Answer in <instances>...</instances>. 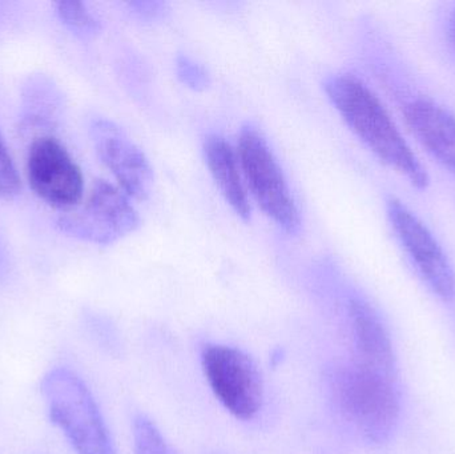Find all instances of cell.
Masks as SVG:
<instances>
[{
  "mask_svg": "<svg viewBox=\"0 0 455 454\" xmlns=\"http://www.w3.org/2000/svg\"><path fill=\"white\" fill-rule=\"evenodd\" d=\"M323 88L353 133L377 159L414 188H427L430 179L427 170L398 130L381 99L363 80L341 72L326 77Z\"/></svg>",
  "mask_w": 455,
  "mask_h": 454,
  "instance_id": "cell-1",
  "label": "cell"
},
{
  "mask_svg": "<svg viewBox=\"0 0 455 454\" xmlns=\"http://www.w3.org/2000/svg\"><path fill=\"white\" fill-rule=\"evenodd\" d=\"M329 386L342 418L363 440L382 444L390 439L400 418L395 378L352 362L331 370Z\"/></svg>",
  "mask_w": 455,
  "mask_h": 454,
  "instance_id": "cell-2",
  "label": "cell"
},
{
  "mask_svg": "<svg viewBox=\"0 0 455 454\" xmlns=\"http://www.w3.org/2000/svg\"><path fill=\"white\" fill-rule=\"evenodd\" d=\"M42 394L51 421L77 454H117L95 397L82 378L67 368L50 370Z\"/></svg>",
  "mask_w": 455,
  "mask_h": 454,
  "instance_id": "cell-3",
  "label": "cell"
},
{
  "mask_svg": "<svg viewBox=\"0 0 455 454\" xmlns=\"http://www.w3.org/2000/svg\"><path fill=\"white\" fill-rule=\"evenodd\" d=\"M237 156L251 194L265 215L288 234H299L301 216L285 175L256 125H243L238 133Z\"/></svg>",
  "mask_w": 455,
  "mask_h": 454,
  "instance_id": "cell-4",
  "label": "cell"
},
{
  "mask_svg": "<svg viewBox=\"0 0 455 454\" xmlns=\"http://www.w3.org/2000/svg\"><path fill=\"white\" fill-rule=\"evenodd\" d=\"M140 224L130 196L119 187L96 180L79 205L56 219L59 231L92 244H114L132 234Z\"/></svg>",
  "mask_w": 455,
  "mask_h": 454,
  "instance_id": "cell-5",
  "label": "cell"
},
{
  "mask_svg": "<svg viewBox=\"0 0 455 454\" xmlns=\"http://www.w3.org/2000/svg\"><path fill=\"white\" fill-rule=\"evenodd\" d=\"M202 368L211 391L237 420H253L264 402V384L254 360L243 349L207 343Z\"/></svg>",
  "mask_w": 455,
  "mask_h": 454,
  "instance_id": "cell-6",
  "label": "cell"
},
{
  "mask_svg": "<svg viewBox=\"0 0 455 454\" xmlns=\"http://www.w3.org/2000/svg\"><path fill=\"white\" fill-rule=\"evenodd\" d=\"M29 188L55 210H72L84 195V176L63 141L53 132L34 135L26 155Z\"/></svg>",
  "mask_w": 455,
  "mask_h": 454,
  "instance_id": "cell-7",
  "label": "cell"
},
{
  "mask_svg": "<svg viewBox=\"0 0 455 454\" xmlns=\"http://www.w3.org/2000/svg\"><path fill=\"white\" fill-rule=\"evenodd\" d=\"M387 215L403 252L425 284L443 300H453L454 269L435 235L397 197L387 200Z\"/></svg>",
  "mask_w": 455,
  "mask_h": 454,
  "instance_id": "cell-8",
  "label": "cell"
},
{
  "mask_svg": "<svg viewBox=\"0 0 455 454\" xmlns=\"http://www.w3.org/2000/svg\"><path fill=\"white\" fill-rule=\"evenodd\" d=\"M90 136L96 154L127 196L146 200L154 187V170L143 149L111 120L93 119Z\"/></svg>",
  "mask_w": 455,
  "mask_h": 454,
  "instance_id": "cell-9",
  "label": "cell"
},
{
  "mask_svg": "<svg viewBox=\"0 0 455 454\" xmlns=\"http://www.w3.org/2000/svg\"><path fill=\"white\" fill-rule=\"evenodd\" d=\"M406 124L422 147L455 178V115L424 95L403 104Z\"/></svg>",
  "mask_w": 455,
  "mask_h": 454,
  "instance_id": "cell-10",
  "label": "cell"
},
{
  "mask_svg": "<svg viewBox=\"0 0 455 454\" xmlns=\"http://www.w3.org/2000/svg\"><path fill=\"white\" fill-rule=\"evenodd\" d=\"M347 316L355 348L352 362L397 378L393 343L376 309L363 298L353 296L347 303Z\"/></svg>",
  "mask_w": 455,
  "mask_h": 454,
  "instance_id": "cell-11",
  "label": "cell"
},
{
  "mask_svg": "<svg viewBox=\"0 0 455 454\" xmlns=\"http://www.w3.org/2000/svg\"><path fill=\"white\" fill-rule=\"evenodd\" d=\"M203 149L205 162L221 194L241 219L249 220L251 207L241 176L237 152L230 146L229 141L219 133L205 136Z\"/></svg>",
  "mask_w": 455,
  "mask_h": 454,
  "instance_id": "cell-12",
  "label": "cell"
},
{
  "mask_svg": "<svg viewBox=\"0 0 455 454\" xmlns=\"http://www.w3.org/2000/svg\"><path fill=\"white\" fill-rule=\"evenodd\" d=\"M63 96L50 77H29L21 93V127L35 135L53 132L63 112Z\"/></svg>",
  "mask_w": 455,
  "mask_h": 454,
  "instance_id": "cell-13",
  "label": "cell"
},
{
  "mask_svg": "<svg viewBox=\"0 0 455 454\" xmlns=\"http://www.w3.org/2000/svg\"><path fill=\"white\" fill-rule=\"evenodd\" d=\"M53 7L61 24L80 39H92L101 31L100 20L85 3L58 2Z\"/></svg>",
  "mask_w": 455,
  "mask_h": 454,
  "instance_id": "cell-14",
  "label": "cell"
},
{
  "mask_svg": "<svg viewBox=\"0 0 455 454\" xmlns=\"http://www.w3.org/2000/svg\"><path fill=\"white\" fill-rule=\"evenodd\" d=\"M132 434L135 454H176L156 424L143 413L133 418Z\"/></svg>",
  "mask_w": 455,
  "mask_h": 454,
  "instance_id": "cell-15",
  "label": "cell"
},
{
  "mask_svg": "<svg viewBox=\"0 0 455 454\" xmlns=\"http://www.w3.org/2000/svg\"><path fill=\"white\" fill-rule=\"evenodd\" d=\"M21 180L7 143L0 132V199L12 200L20 194Z\"/></svg>",
  "mask_w": 455,
  "mask_h": 454,
  "instance_id": "cell-16",
  "label": "cell"
},
{
  "mask_svg": "<svg viewBox=\"0 0 455 454\" xmlns=\"http://www.w3.org/2000/svg\"><path fill=\"white\" fill-rule=\"evenodd\" d=\"M176 74L192 90H205L211 84V76L205 67L187 55H179L176 59Z\"/></svg>",
  "mask_w": 455,
  "mask_h": 454,
  "instance_id": "cell-17",
  "label": "cell"
},
{
  "mask_svg": "<svg viewBox=\"0 0 455 454\" xmlns=\"http://www.w3.org/2000/svg\"><path fill=\"white\" fill-rule=\"evenodd\" d=\"M88 332L98 341L99 346L108 351H115L119 346L116 331L111 327L109 323L98 316H90L87 319Z\"/></svg>",
  "mask_w": 455,
  "mask_h": 454,
  "instance_id": "cell-18",
  "label": "cell"
},
{
  "mask_svg": "<svg viewBox=\"0 0 455 454\" xmlns=\"http://www.w3.org/2000/svg\"><path fill=\"white\" fill-rule=\"evenodd\" d=\"M127 7L136 18L141 20H159L170 12V4L156 0H136L127 3Z\"/></svg>",
  "mask_w": 455,
  "mask_h": 454,
  "instance_id": "cell-19",
  "label": "cell"
},
{
  "mask_svg": "<svg viewBox=\"0 0 455 454\" xmlns=\"http://www.w3.org/2000/svg\"><path fill=\"white\" fill-rule=\"evenodd\" d=\"M446 34H448L449 45L455 55V4L451 8L448 16V26H446Z\"/></svg>",
  "mask_w": 455,
  "mask_h": 454,
  "instance_id": "cell-20",
  "label": "cell"
}]
</instances>
